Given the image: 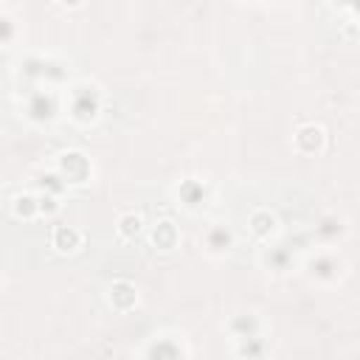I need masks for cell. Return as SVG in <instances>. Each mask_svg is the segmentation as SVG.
<instances>
[{
  "mask_svg": "<svg viewBox=\"0 0 360 360\" xmlns=\"http://www.w3.org/2000/svg\"><path fill=\"white\" fill-rule=\"evenodd\" d=\"M323 141H326V135H323V129H321L318 124H301V127L295 129V135H292L295 149L304 152V155L321 152V149H323Z\"/></svg>",
  "mask_w": 360,
  "mask_h": 360,
  "instance_id": "8fae6325",
  "label": "cell"
},
{
  "mask_svg": "<svg viewBox=\"0 0 360 360\" xmlns=\"http://www.w3.org/2000/svg\"><path fill=\"white\" fill-rule=\"evenodd\" d=\"M17 39V20L0 8V48H8Z\"/></svg>",
  "mask_w": 360,
  "mask_h": 360,
  "instance_id": "44dd1931",
  "label": "cell"
},
{
  "mask_svg": "<svg viewBox=\"0 0 360 360\" xmlns=\"http://www.w3.org/2000/svg\"><path fill=\"white\" fill-rule=\"evenodd\" d=\"M225 329H228L231 340H242V338L262 335V321H259V315H253V312H239V315H233V318L228 321Z\"/></svg>",
  "mask_w": 360,
  "mask_h": 360,
  "instance_id": "9a60e30c",
  "label": "cell"
},
{
  "mask_svg": "<svg viewBox=\"0 0 360 360\" xmlns=\"http://www.w3.org/2000/svg\"><path fill=\"white\" fill-rule=\"evenodd\" d=\"M340 270H343V262H340L332 250H318L315 256L307 259V276H309L312 281L329 284V281H335V278L340 276Z\"/></svg>",
  "mask_w": 360,
  "mask_h": 360,
  "instance_id": "8992f818",
  "label": "cell"
},
{
  "mask_svg": "<svg viewBox=\"0 0 360 360\" xmlns=\"http://www.w3.org/2000/svg\"><path fill=\"white\" fill-rule=\"evenodd\" d=\"M248 231L253 233V239H259V242H273V236L278 233V219H276V214L273 211H267V208H256V211H250V217H248Z\"/></svg>",
  "mask_w": 360,
  "mask_h": 360,
  "instance_id": "9c48e42d",
  "label": "cell"
},
{
  "mask_svg": "<svg viewBox=\"0 0 360 360\" xmlns=\"http://www.w3.org/2000/svg\"><path fill=\"white\" fill-rule=\"evenodd\" d=\"M202 248H205V253H211V256L228 253V250L233 248V231H231V225H228V222H214V225H208L205 233H202Z\"/></svg>",
  "mask_w": 360,
  "mask_h": 360,
  "instance_id": "ba28073f",
  "label": "cell"
},
{
  "mask_svg": "<svg viewBox=\"0 0 360 360\" xmlns=\"http://www.w3.org/2000/svg\"><path fill=\"white\" fill-rule=\"evenodd\" d=\"M343 222L338 219V217H323V219H318V225H315V236L321 239V242H335L338 236H343Z\"/></svg>",
  "mask_w": 360,
  "mask_h": 360,
  "instance_id": "ffe728a7",
  "label": "cell"
},
{
  "mask_svg": "<svg viewBox=\"0 0 360 360\" xmlns=\"http://www.w3.org/2000/svg\"><path fill=\"white\" fill-rule=\"evenodd\" d=\"M62 112V96L53 87H31L22 90V115L25 121L42 127L56 121V115Z\"/></svg>",
  "mask_w": 360,
  "mask_h": 360,
  "instance_id": "3957f363",
  "label": "cell"
},
{
  "mask_svg": "<svg viewBox=\"0 0 360 360\" xmlns=\"http://www.w3.org/2000/svg\"><path fill=\"white\" fill-rule=\"evenodd\" d=\"M115 231H118V236H121L124 242H132V239H138V236L143 233V217L135 214V211H127V214L118 217Z\"/></svg>",
  "mask_w": 360,
  "mask_h": 360,
  "instance_id": "e0dca14e",
  "label": "cell"
},
{
  "mask_svg": "<svg viewBox=\"0 0 360 360\" xmlns=\"http://www.w3.org/2000/svg\"><path fill=\"white\" fill-rule=\"evenodd\" d=\"M149 242L158 250H172L180 242V231H177V225L172 219H158L152 225V231H149Z\"/></svg>",
  "mask_w": 360,
  "mask_h": 360,
  "instance_id": "5bb4252c",
  "label": "cell"
},
{
  "mask_svg": "<svg viewBox=\"0 0 360 360\" xmlns=\"http://www.w3.org/2000/svg\"><path fill=\"white\" fill-rule=\"evenodd\" d=\"M259 262H262V267H264L267 273L284 276V273L295 270L298 256H295L292 245H287V242H267V245L262 248V253H259Z\"/></svg>",
  "mask_w": 360,
  "mask_h": 360,
  "instance_id": "5b68a950",
  "label": "cell"
},
{
  "mask_svg": "<svg viewBox=\"0 0 360 360\" xmlns=\"http://www.w3.org/2000/svg\"><path fill=\"white\" fill-rule=\"evenodd\" d=\"M107 298H110V307H112V309H118V312H129V309L138 304V290H135L132 281L118 278V281L110 284Z\"/></svg>",
  "mask_w": 360,
  "mask_h": 360,
  "instance_id": "4fadbf2b",
  "label": "cell"
},
{
  "mask_svg": "<svg viewBox=\"0 0 360 360\" xmlns=\"http://www.w3.org/2000/svg\"><path fill=\"white\" fill-rule=\"evenodd\" d=\"M53 169L59 172V177H62L68 186H82V183H87V180L93 177V163H90V158H87L84 152H79V149H65V152H59Z\"/></svg>",
  "mask_w": 360,
  "mask_h": 360,
  "instance_id": "277c9868",
  "label": "cell"
},
{
  "mask_svg": "<svg viewBox=\"0 0 360 360\" xmlns=\"http://www.w3.org/2000/svg\"><path fill=\"white\" fill-rule=\"evenodd\" d=\"M82 242H84V236L73 225H53L51 228V248L56 253H76L82 248Z\"/></svg>",
  "mask_w": 360,
  "mask_h": 360,
  "instance_id": "7c38bea8",
  "label": "cell"
},
{
  "mask_svg": "<svg viewBox=\"0 0 360 360\" xmlns=\"http://www.w3.org/2000/svg\"><path fill=\"white\" fill-rule=\"evenodd\" d=\"M65 107H68V115L73 124L79 127H90L98 121L101 115V93L96 84L90 82H73L68 87V96H65Z\"/></svg>",
  "mask_w": 360,
  "mask_h": 360,
  "instance_id": "7a4b0ae2",
  "label": "cell"
},
{
  "mask_svg": "<svg viewBox=\"0 0 360 360\" xmlns=\"http://www.w3.org/2000/svg\"><path fill=\"white\" fill-rule=\"evenodd\" d=\"M59 208H62L59 197H53V194H37V211H39V217H53Z\"/></svg>",
  "mask_w": 360,
  "mask_h": 360,
  "instance_id": "7402d4cb",
  "label": "cell"
},
{
  "mask_svg": "<svg viewBox=\"0 0 360 360\" xmlns=\"http://www.w3.org/2000/svg\"><path fill=\"white\" fill-rule=\"evenodd\" d=\"M37 186H39V194H53V197H62L70 186L59 177V172L56 169H48V172H42L39 177H37Z\"/></svg>",
  "mask_w": 360,
  "mask_h": 360,
  "instance_id": "d6986e66",
  "label": "cell"
},
{
  "mask_svg": "<svg viewBox=\"0 0 360 360\" xmlns=\"http://www.w3.org/2000/svg\"><path fill=\"white\" fill-rule=\"evenodd\" d=\"M11 214H14L17 219H37V217H39V211H37V194H28V191L14 194V200H11Z\"/></svg>",
  "mask_w": 360,
  "mask_h": 360,
  "instance_id": "ac0fdd59",
  "label": "cell"
},
{
  "mask_svg": "<svg viewBox=\"0 0 360 360\" xmlns=\"http://www.w3.org/2000/svg\"><path fill=\"white\" fill-rule=\"evenodd\" d=\"M267 352H270V343L264 335H253V338H242V340H233V354L239 360H267Z\"/></svg>",
  "mask_w": 360,
  "mask_h": 360,
  "instance_id": "2e32d148",
  "label": "cell"
},
{
  "mask_svg": "<svg viewBox=\"0 0 360 360\" xmlns=\"http://www.w3.org/2000/svg\"><path fill=\"white\" fill-rule=\"evenodd\" d=\"M174 197H177V202L183 208L197 211V208H202L208 202V186L202 180H197V177H186V180H180L174 186Z\"/></svg>",
  "mask_w": 360,
  "mask_h": 360,
  "instance_id": "52a82bcc",
  "label": "cell"
},
{
  "mask_svg": "<svg viewBox=\"0 0 360 360\" xmlns=\"http://www.w3.org/2000/svg\"><path fill=\"white\" fill-rule=\"evenodd\" d=\"M17 79L22 84V90L31 87H53L59 90V84H65L70 79V70L65 62L45 56V53H25L17 62Z\"/></svg>",
  "mask_w": 360,
  "mask_h": 360,
  "instance_id": "6da1fadb",
  "label": "cell"
},
{
  "mask_svg": "<svg viewBox=\"0 0 360 360\" xmlns=\"http://www.w3.org/2000/svg\"><path fill=\"white\" fill-rule=\"evenodd\" d=\"M143 360H186V349L180 340L169 338V335H160L155 340H149L146 352H143Z\"/></svg>",
  "mask_w": 360,
  "mask_h": 360,
  "instance_id": "30bf717a",
  "label": "cell"
}]
</instances>
